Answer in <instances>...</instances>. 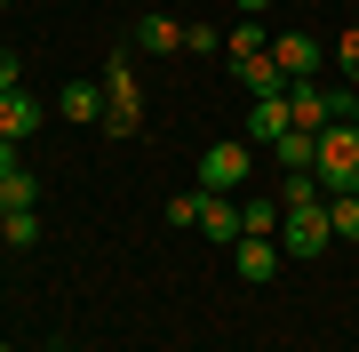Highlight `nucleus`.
<instances>
[{
    "label": "nucleus",
    "mask_w": 359,
    "mask_h": 352,
    "mask_svg": "<svg viewBox=\"0 0 359 352\" xmlns=\"http://www.w3.org/2000/svg\"><path fill=\"white\" fill-rule=\"evenodd\" d=\"M104 129H112V136H136L144 129V96H136L128 56H104Z\"/></svg>",
    "instance_id": "obj_2"
},
{
    "label": "nucleus",
    "mask_w": 359,
    "mask_h": 352,
    "mask_svg": "<svg viewBox=\"0 0 359 352\" xmlns=\"http://www.w3.org/2000/svg\"><path fill=\"white\" fill-rule=\"evenodd\" d=\"M231 72H240V89L256 96V105H264V96H287V72L271 65V48H264V56H248V65H231Z\"/></svg>",
    "instance_id": "obj_8"
},
{
    "label": "nucleus",
    "mask_w": 359,
    "mask_h": 352,
    "mask_svg": "<svg viewBox=\"0 0 359 352\" xmlns=\"http://www.w3.org/2000/svg\"><path fill=\"white\" fill-rule=\"evenodd\" d=\"M327 233L335 240H359V193H327Z\"/></svg>",
    "instance_id": "obj_16"
},
{
    "label": "nucleus",
    "mask_w": 359,
    "mask_h": 352,
    "mask_svg": "<svg viewBox=\"0 0 359 352\" xmlns=\"http://www.w3.org/2000/svg\"><path fill=\"white\" fill-rule=\"evenodd\" d=\"M184 48H200V56H216V48H224V32H216V25H184Z\"/></svg>",
    "instance_id": "obj_21"
},
{
    "label": "nucleus",
    "mask_w": 359,
    "mask_h": 352,
    "mask_svg": "<svg viewBox=\"0 0 359 352\" xmlns=\"http://www.w3.org/2000/svg\"><path fill=\"white\" fill-rule=\"evenodd\" d=\"M0 176H16V144L8 136H0Z\"/></svg>",
    "instance_id": "obj_23"
},
{
    "label": "nucleus",
    "mask_w": 359,
    "mask_h": 352,
    "mask_svg": "<svg viewBox=\"0 0 359 352\" xmlns=\"http://www.w3.org/2000/svg\"><path fill=\"white\" fill-rule=\"evenodd\" d=\"M231 273H240L248 288H264V280H280V240H231Z\"/></svg>",
    "instance_id": "obj_5"
},
{
    "label": "nucleus",
    "mask_w": 359,
    "mask_h": 352,
    "mask_svg": "<svg viewBox=\"0 0 359 352\" xmlns=\"http://www.w3.org/2000/svg\"><path fill=\"white\" fill-rule=\"evenodd\" d=\"M56 112L65 120H104V89L96 80H65V89H56Z\"/></svg>",
    "instance_id": "obj_10"
},
{
    "label": "nucleus",
    "mask_w": 359,
    "mask_h": 352,
    "mask_svg": "<svg viewBox=\"0 0 359 352\" xmlns=\"http://www.w3.org/2000/svg\"><path fill=\"white\" fill-rule=\"evenodd\" d=\"M271 65H280L287 89H295V80L320 72V40H311V32H271Z\"/></svg>",
    "instance_id": "obj_6"
},
{
    "label": "nucleus",
    "mask_w": 359,
    "mask_h": 352,
    "mask_svg": "<svg viewBox=\"0 0 359 352\" xmlns=\"http://www.w3.org/2000/svg\"><path fill=\"white\" fill-rule=\"evenodd\" d=\"M0 8H8V0H0Z\"/></svg>",
    "instance_id": "obj_28"
},
{
    "label": "nucleus",
    "mask_w": 359,
    "mask_h": 352,
    "mask_svg": "<svg viewBox=\"0 0 359 352\" xmlns=\"http://www.w3.org/2000/svg\"><path fill=\"white\" fill-rule=\"evenodd\" d=\"M327 184V193H359V129L351 120H335V129H320V169H311Z\"/></svg>",
    "instance_id": "obj_1"
},
{
    "label": "nucleus",
    "mask_w": 359,
    "mask_h": 352,
    "mask_svg": "<svg viewBox=\"0 0 359 352\" xmlns=\"http://www.w3.org/2000/svg\"><path fill=\"white\" fill-rule=\"evenodd\" d=\"M351 25H359V16H351Z\"/></svg>",
    "instance_id": "obj_29"
},
{
    "label": "nucleus",
    "mask_w": 359,
    "mask_h": 352,
    "mask_svg": "<svg viewBox=\"0 0 359 352\" xmlns=\"http://www.w3.org/2000/svg\"><path fill=\"white\" fill-rule=\"evenodd\" d=\"M224 48H231V65H248V56H264V48H271V32L256 25V16H240V25H231V40H224Z\"/></svg>",
    "instance_id": "obj_14"
},
{
    "label": "nucleus",
    "mask_w": 359,
    "mask_h": 352,
    "mask_svg": "<svg viewBox=\"0 0 359 352\" xmlns=\"http://www.w3.org/2000/svg\"><path fill=\"white\" fill-rule=\"evenodd\" d=\"M136 48H152V56H168V48H184V25H176V16H136Z\"/></svg>",
    "instance_id": "obj_12"
},
{
    "label": "nucleus",
    "mask_w": 359,
    "mask_h": 352,
    "mask_svg": "<svg viewBox=\"0 0 359 352\" xmlns=\"http://www.w3.org/2000/svg\"><path fill=\"white\" fill-rule=\"evenodd\" d=\"M248 169H256V152H248V144H208V152H200V193H240V184H248Z\"/></svg>",
    "instance_id": "obj_3"
},
{
    "label": "nucleus",
    "mask_w": 359,
    "mask_h": 352,
    "mask_svg": "<svg viewBox=\"0 0 359 352\" xmlns=\"http://www.w3.org/2000/svg\"><path fill=\"white\" fill-rule=\"evenodd\" d=\"M40 240V209H8L0 216V248H32Z\"/></svg>",
    "instance_id": "obj_15"
},
{
    "label": "nucleus",
    "mask_w": 359,
    "mask_h": 352,
    "mask_svg": "<svg viewBox=\"0 0 359 352\" xmlns=\"http://www.w3.org/2000/svg\"><path fill=\"white\" fill-rule=\"evenodd\" d=\"M0 352H16V344H0Z\"/></svg>",
    "instance_id": "obj_26"
},
{
    "label": "nucleus",
    "mask_w": 359,
    "mask_h": 352,
    "mask_svg": "<svg viewBox=\"0 0 359 352\" xmlns=\"http://www.w3.org/2000/svg\"><path fill=\"white\" fill-rule=\"evenodd\" d=\"M271 152H280V169H287V176H304V169H320V136H311V129H287L280 144H271Z\"/></svg>",
    "instance_id": "obj_11"
},
{
    "label": "nucleus",
    "mask_w": 359,
    "mask_h": 352,
    "mask_svg": "<svg viewBox=\"0 0 359 352\" xmlns=\"http://www.w3.org/2000/svg\"><path fill=\"white\" fill-rule=\"evenodd\" d=\"M8 89H25V80H16V48H0V96Z\"/></svg>",
    "instance_id": "obj_22"
},
{
    "label": "nucleus",
    "mask_w": 359,
    "mask_h": 352,
    "mask_svg": "<svg viewBox=\"0 0 359 352\" xmlns=\"http://www.w3.org/2000/svg\"><path fill=\"white\" fill-rule=\"evenodd\" d=\"M32 129H40V96L8 89V96H0V136H8V144H25Z\"/></svg>",
    "instance_id": "obj_7"
},
{
    "label": "nucleus",
    "mask_w": 359,
    "mask_h": 352,
    "mask_svg": "<svg viewBox=\"0 0 359 352\" xmlns=\"http://www.w3.org/2000/svg\"><path fill=\"white\" fill-rule=\"evenodd\" d=\"M320 200H327V184H320V176L304 169V176H287V193H280V209L295 216V209H320Z\"/></svg>",
    "instance_id": "obj_17"
},
{
    "label": "nucleus",
    "mask_w": 359,
    "mask_h": 352,
    "mask_svg": "<svg viewBox=\"0 0 359 352\" xmlns=\"http://www.w3.org/2000/svg\"><path fill=\"white\" fill-rule=\"evenodd\" d=\"M0 200H8V209H40V176H32V169L0 176Z\"/></svg>",
    "instance_id": "obj_18"
},
{
    "label": "nucleus",
    "mask_w": 359,
    "mask_h": 352,
    "mask_svg": "<svg viewBox=\"0 0 359 352\" xmlns=\"http://www.w3.org/2000/svg\"><path fill=\"white\" fill-rule=\"evenodd\" d=\"M65 352H80V344H65Z\"/></svg>",
    "instance_id": "obj_27"
},
{
    "label": "nucleus",
    "mask_w": 359,
    "mask_h": 352,
    "mask_svg": "<svg viewBox=\"0 0 359 352\" xmlns=\"http://www.w3.org/2000/svg\"><path fill=\"white\" fill-rule=\"evenodd\" d=\"M344 120H351V129H359V89H351V112H344Z\"/></svg>",
    "instance_id": "obj_25"
},
{
    "label": "nucleus",
    "mask_w": 359,
    "mask_h": 352,
    "mask_svg": "<svg viewBox=\"0 0 359 352\" xmlns=\"http://www.w3.org/2000/svg\"><path fill=\"white\" fill-rule=\"evenodd\" d=\"M287 129H295V120H287V96H264V105L248 112V144H280Z\"/></svg>",
    "instance_id": "obj_9"
},
{
    "label": "nucleus",
    "mask_w": 359,
    "mask_h": 352,
    "mask_svg": "<svg viewBox=\"0 0 359 352\" xmlns=\"http://www.w3.org/2000/svg\"><path fill=\"white\" fill-rule=\"evenodd\" d=\"M335 248V233H327V200L320 209H295L287 224H280V256H327Z\"/></svg>",
    "instance_id": "obj_4"
},
{
    "label": "nucleus",
    "mask_w": 359,
    "mask_h": 352,
    "mask_svg": "<svg viewBox=\"0 0 359 352\" xmlns=\"http://www.w3.org/2000/svg\"><path fill=\"white\" fill-rule=\"evenodd\" d=\"M200 209H208V193L192 184V193H176V200H168V224H200Z\"/></svg>",
    "instance_id": "obj_19"
},
{
    "label": "nucleus",
    "mask_w": 359,
    "mask_h": 352,
    "mask_svg": "<svg viewBox=\"0 0 359 352\" xmlns=\"http://www.w3.org/2000/svg\"><path fill=\"white\" fill-rule=\"evenodd\" d=\"M200 233L231 248V240H240V233H248V224H240V209H231V200H224V193H208V209H200Z\"/></svg>",
    "instance_id": "obj_13"
},
{
    "label": "nucleus",
    "mask_w": 359,
    "mask_h": 352,
    "mask_svg": "<svg viewBox=\"0 0 359 352\" xmlns=\"http://www.w3.org/2000/svg\"><path fill=\"white\" fill-rule=\"evenodd\" d=\"M240 8H248V16H264V8H271V0H240Z\"/></svg>",
    "instance_id": "obj_24"
},
{
    "label": "nucleus",
    "mask_w": 359,
    "mask_h": 352,
    "mask_svg": "<svg viewBox=\"0 0 359 352\" xmlns=\"http://www.w3.org/2000/svg\"><path fill=\"white\" fill-rule=\"evenodd\" d=\"M335 65H344V80H351V89H359V25H351L344 40H335Z\"/></svg>",
    "instance_id": "obj_20"
}]
</instances>
